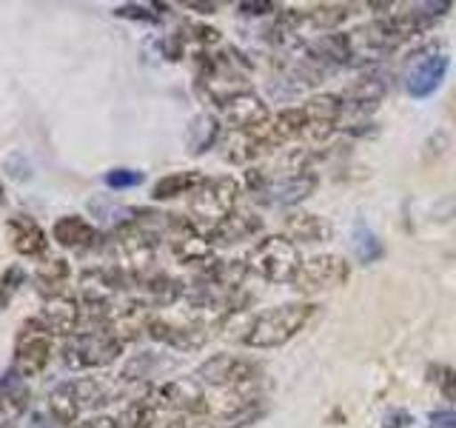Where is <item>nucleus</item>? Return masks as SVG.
Segmentation results:
<instances>
[{
  "label": "nucleus",
  "mask_w": 456,
  "mask_h": 428,
  "mask_svg": "<svg viewBox=\"0 0 456 428\" xmlns=\"http://www.w3.org/2000/svg\"><path fill=\"white\" fill-rule=\"evenodd\" d=\"M52 237L61 243L63 249H89L94 246V240H97V228L80 218V214H69V218H61L54 226H52Z\"/></svg>",
  "instance_id": "dca6fc26"
},
{
  "label": "nucleus",
  "mask_w": 456,
  "mask_h": 428,
  "mask_svg": "<svg viewBox=\"0 0 456 428\" xmlns=\"http://www.w3.org/2000/svg\"><path fill=\"white\" fill-rule=\"evenodd\" d=\"M428 428H456V408H442L428 414Z\"/></svg>",
  "instance_id": "c756f323"
},
{
  "label": "nucleus",
  "mask_w": 456,
  "mask_h": 428,
  "mask_svg": "<svg viewBox=\"0 0 456 428\" xmlns=\"http://www.w3.org/2000/svg\"><path fill=\"white\" fill-rule=\"evenodd\" d=\"M6 237L20 257H40L46 251V232L28 214H18V218H12L6 223Z\"/></svg>",
  "instance_id": "2eb2a0df"
},
{
  "label": "nucleus",
  "mask_w": 456,
  "mask_h": 428,
  "mask_svg": "<svg viewBox=\"0 0 456 428\" xmlns=\"http://www.w3.org/2000/svg\"><path fill=\"white\" fill-rule=\"evenodd\" d=\"M149 334L154 340L166 342V346H171V349H200L208 340V328L194 323V320L175 323V320L154 317L149 325Z\"/></svg>",
  "instance_id": "4468645a"
},
{
  "label": "nucleus",
  "mask_w": 456,
  "mask_h": 428,
  "mask_svg": "<svg viewBox=\"0 0 456 428\" xmlns=\"http://www.w3.org/2000/svg\"><path fill=\"white\" fill-rule=\"evenodd\" d=\"M413 423V417L408 411L403 408H396V411H388L385 414V420H382V428H408Z\"/></svg>",
  "instance_id": "7c9ffc66"
},
{
  "label": "nucleus",
  "mask_w": 456,
  "mask_h": 428,
  "mask_svg": "<svg viewBox=\"0 0 456 428\" xmlns=\"http://www.w3.org/2000/svg\"><path fill=\"white\" fill-rule=\"evenodd\" d=\"M0 403H4V408H9L12 414L23 411L26 408V389H23L18 380L4 383V391H0Z\"/></svg>",
  "instance_id": "393cba45"
},
{
  "label": "nucleus",
  "mask_w": 456,
  "mask_h": 428,
  "mask_svg": "<svg viewBox=\"0 0 456 428\" xmlns=\"http://www.w3.org/2000/svg\"><path fill=\"white\" fill-rule=\"evenodd\" d=\"M71 428H120V420L106 417V414H97V417H89V420H83V423L71 425Z\"/></svg>",
  "instance_id": "2f4dec72"
},
{
  "label": "nucleus",
  "mask_w": 456,
  "mask_h": 428,
  "mask_svg": "<svg viewBox=\"0 0 456 428\" xmlns=\"http://www.w3.org/2000/svg\"><path fill=\"white\" fill-rule=\"evenodd\" d=\"M151 399L157 408H166L171 414H191V417H200V414L208 411V397L197 385V380H171L160 385V389L151 394Z\"/></svg>",
  "instance_id": "1a4fd4ad"
},
{
  "label": "nucleus",
  "mask_w": 456,
  "mask_h": 428,
  "mask_svg": "<svg viewBox=\"0 0 456 428\" xmlns=\"http://www.w3.org/2000/svg\"><path fill=\"white\" fill-rule=\"evenodd\" d=\"M23 280H26V271H23L20 266H9V268L4 271V289H0V306H6V303H9L12 294L23 285Z\"/></svg>",
  "instance_id": "cd10ccee"
},
{
  "label": "nucleus",
  "mask_w": 456,
  "mask_h": 428,
  "mask_svg": "<svg viewBox=\"0 0 456 428\" xmlns=\"http://www.w3.org/2000/svg\"><path fill=\"white\" fill-rule=\"evenodd\" d=\"M197 383H208L217 385V389H242V385H251L260 377V366L246 357H234V354H217L211 360L200 363L194 371Z\"/></svg>",
  "instance_id": "423d86ee"
},
{
  "label": "nucleus",
  "mask_w": 456,
  "mask_h": 428,
  "mask_svg": "<svg viewBox=\"0 0 456 428\" xmlns=\"http://www.w3.org/2000/svg\"><path fill=\"white\" fill-rule=\"evenodd\" d=\"M305 114V137L320 143L325 137H331V132L339 126L342 114H346V103L339 95H317L308 103H303Z\"/></svg>",
  "instance_id": "9b49d317"
},
{
  "label": "nucleus",
  "mask_w": 456,
  "mask_h": 428,
  "mask_svg": "<svg viewBox=\"0 0 456 428\" xmlns=\"http://www.w3.org/2000/svg\"><path fill=\"white\" fill-rule=\"evenodd\" d=\"M303 257L297 243L285 235L263 237L248 254V271H256L265 283H291L297 277Z\"/></svg>",
  "instance_id": "7ed1b4c3"
},
{
  "label": "nucleus",
  "mask_w": 456,
  "mask_h": 428,
  "mask_svg": "<svg viewBox=\"0 0 456 428\" xmlns=\"http://www.w3.org/2000/svg\"><path fill=\"white\" fill-rule=\"evenodd\" d=\"M240 9L246 14H265V12H274V4H240Z\"/></svg>",
  "instance_id": "473e14b6"
},
{
  "label": "nucleus",
  "mask_w": 456,
  "mask_h": 428,
  "mask_svg": "<svg viewBox=\"0 0 456 428\" xmlns=\"http://www.w3.org/2000/svg\"><path fill=\"white\" fill-rule=\"evenodd\" d=\"M285 237L299 243H322L331 237V226L317 214H294L289 226H285Z\"/></svg>",
  "instance_id": "a211bd4d"
},
{
  "label": "nucleus",
  "mask_w": 456,
  "mask_h": 428,
  "mask_svg": "<svg viewBox=\"0 0 456 428\" xmlns=\"http://www.w3.org/2000/svg\"><path fill=\"white\" fill-rule=\"evenodd\" d=\"M314 189H317V175H311V171H299V175L282 177V180H274V183H265L263 189L254 192V197L260 200L263 206L285 209V206L303 203L305 197L314 194Z\"/></svg>",
  "instance_id": "9d476101"
},
{
  "label": "nucleus",
  "mask_w": 456,
  "mask_h": 428,
  "mask_svg": "<svg viewBox=\"0 0 456 428\" xmlns=\"http://www.w3.org/2000/svg\"><path fill=\"white\" fill-rule=\"evenodd\" d=\"M431 380H434V385L442 391V397L445 399H451V403H456V371L453 368H448V366H434L431 368Z\"/></svg>",
  "instance_id": "a878e982"
},
{
  "label": "nucleus",
  "mask_w": 456,
  "mask_h": 428,
  "mask_svg": "<svg viewBox=\"0 0 456 428\" xmlns=\"http://www.w3.org/2000/svg\"><path fill=\"white\" fill-rule=\"evenodd\" d=\"M351 249L356 254V260L360 263H377L382 257V243L379 237L370 232V226L365 220H356L354 223V235H351Z\"/></svg>",
  "instance_id": "4be33fe9"
},
{
  "label": "nucleus",
  "mask_w": 456,
  "mask_h": 428,
  "mask_svg": "<svg viewBox=\"0 0 456 428\" xmlns=\"http://www.w3.org/2000/svg\"><path fill=\"white\" fill-rule=\"evenodd\" d=\"M80 399L75 394V385L71 383H63V385H57V389H52L49 394V411H52V417L57 423H63V425H77V417H80Z\"/></svg>",
  "instance_id": "6ab92c4d"
},
{
  "label": "nucleus",
  "mask_w": 456,
  "mask_h": 428,
  "mask_svg": "<svg viewBox=\"0 0 456 428\" xmlns=\"http://www.w3.org/2000/svg\"><path fill=\"white\" fill-rule=\"evenodd\" d=\"M448 54L445 52H422L417 61H413L405 71V89L411 97L425 100L431 97L434 92H439V86L445 83L448 75Z\"/></svg>",
  "instance_id": "6e6552de"
},
{
  "label": "nucleus",
  "mask_w": 456,
  "mask_h": 428,
  "mask_svg": "<svg viewBox=\"0 0 456 428\" xmlns=\"http://www.w3.org/2000/svg\"><path fill=\"white\" fill-rule=\"evenodd\" d=\"M0 391H4V383H0Z\"/></svg>",
  "instance_id": "c9c22d12"
},
{
  "label": "nucleus",
  "mask_w": 456,
  "mask_h": 428,
  "mask_svg": "<svg viewBox=\"0 0 456 428\" xmlns=\"http://www.w3.org/2000/svg\"><path fill=\"white\" fill-rule=\"evenodd\" d=\"M0 289H4V271H0Z\"/></svg>",
  "instance_id": "f704fd0d"
},
{
  "label": "nucleus",
  "mask_w": 456,
  "mask_h": 428,
  "mask_svg": "<svg viewBox=\"0 0 456 428\" xmlns=\"http://www.w3.org/2000/svg\"><path fill=\"white\" fill-rule=\"evenodd\" d=\"M63 363L69 368H103L114 363L123 354V342L118 337H111L106 328H94V332H80L71 334L63 342Z\"/></svg>",
  "instance_id": "20e7f679"
},
{
  "label": "nucleus",
  "mask_w": 456,
  "mask_h": 428,
  "mask_svg": "<svg viewBox=\"0 0 456 428\" xmlns=\"http://www.w3.org/2000/svg\"><path fill=\"white\" fill-rule=\"evenodd\" d=\"M206 177H200L197 171H171V175L160 177L154 183V200H171L180 194H191Z\"/></svg>",
  "instance_id": "412c9836"
},
{
  "label": "nucleus",
  "mask_w": 456,
  "mask_h": 428,
  "mask_svg": "<svg viewBox=\"0 0 456 428\" xmlns=\"http://www.w3.org/2000/svg\"><path fill=\"white\" fill-rule=\"evenodd\" d=\"M52 360V337L40 320H28L20 328L18 349H14V371L20 377H37Z\"/></svg>",
  "instance_id": "0eeeda50"
},
{
  "label": "nucleus",
  "mask_w": 456,
  "mask_h": 428,
  "mask_svg": "<svg viewBox=\"0 0 456 428\" xmlns=\"http://www.w3.org/2000/svg\"><path fill=\"white\" fill-rule=\"evenodd\" d=\"M151 6H140V4H126V6H118L114 9V14L118 18H128V21H146V23H154L160 14H154V12H149Z\"/></svg>",
  "instance_id": "c85d7f7f"
},
{
  "label": "nucleus",
  "mask_w": 456,
  "mask_h": 428,
  "mask_svg": "<svg viewBox=\"0 0 456 428\" xmlns=\"http://www.w3.org/2000/svg\"><path fill=\"white\" fill-rule=\"evenodd\" d=\"M314 311H317V306L311 303H282L274 309H265L254 317L242 342L248 349H280L303 332L314 317Z\"/></svg>",
  "instance_id": "f257e3e1"
},
{
  "label": "nucleus",
  "mask_w": 456,
  "mask_h": 428,
  "mask_svg": "<svg viewBox=\"0 0 456 428\" xmlns=\"http://www.w3.org/2000/svg\"><path fill=\"white\" fill-rule=\"evenodd\" d=\"M69 263L61 260V257H54V260L49 263H43L37 268V285H40V292H46L49 297L54 294H63V285L69 283Z\"/></svg>",
  "instance_id": "b1692460"
},
{
  "label": "nucleus",
  "mask_w": 456,
  "mask_h": 428,
  "mask_svg": "<svg viewBox=\"0 0 456 428\" xmlns=\"http://www.w3.org/2000/svg\"><path fill=\"white\" fill-rule=\"evenodd\" d=\"M157 408L151 397H140V399H132V403L126 406L123 417H120V428H154L157 425Z\"/></svg>",
  "instance_id": "5701e85b"
},
{
  "label": "nucleus",
  "mask_w": 456,
  "mask_h": 428,
  "mask_svg": "<svg viewBox=\"0 0 456 428\" xmlns=\"http://www.w3.org/2000/svg\"><path fill=\"white\" fill-rule=\"evenodd\" d=\"M0 206H4V183H0Z\"/></svg>",
  "instance_id": "72a5a7b5"
},
{
  "label": "nucleus",
  "mask_w": 456,
  "mask_h": 428,
  "mask_svg": "<svg viewBox=\"0 0 456 428\" xmlns=\"http://www.w3.org/2000/svg\"><path fill=\"white\" fill-rule=\"evenodd\" d=\"M240 183L234 177H208L189 194V223L211 235L237 209Z\"/></svg>",
  "instance_id": "f03ea898"
},
{
  "label": "nucleus",
  "mask_w": 456,
  "mask_h": 428,
  "mask_svg": "<svg viewBox=\"0 0 456 428\" xmlns=\"http://www.w3.org/2000/svg\"><path fill=\"white\" fill-rule=\"evenodd\" d=\"M40 325L46 328L49 334H75L77 325L83 320V309L75 297L69 294H54V297H46V303L40 309Z\"/></svg>",
  "instance_id": "f8f14e48"
},
{
  "label": "nucleus",
  "mask_w": 456,
  "mask_h": 428,
  "mask_svg": "<svg viewBox=\"0 0 456 428\" xmlns=\"http://www.w3.org/2000/svg\"><path fill=\"white\" fill-rule=\"evenodd\" d=\"M223 118L234 132H254V128H260L271 120V111L263 103V97L246 92V95H237L234 100H228L223 106Z\"/></svg>",
  "instance_id": "ddd939ff"
},
{
  "label": "nucleus",
  "mask_w": 456,
  "mask_h": 428,
  "mask_svg": "<svg viewBox=\"0 0 456 428\" xmlns=\"http://www.w3.org/2000/svg\"><path fill=\"white\" fill-rule=\"evenodd\" d=\"M140 183H142V171L134 169H111L106 175V185H111V189H134Z\"/></svg>",
  "instance_id": "bb28decb"
},
{
  "label": "nucleus",
  "mask_w": 456,
  "mask_h": 428,
  "mask_svg": "<svg viewBox=\"0 0 456 428\" xmlns=\"http://www.w3.org/2000/svg\"><path fill=\"white\" fill-rule=\"evenodd\" d=\"M348 277H351V266H348L346 257L317 254V257H311V260H303V266H299L291 285H294L297 294L314 297V294L339 289V285L348 283Z\"/></svg>",
  "instance_id": "39448f33"
},
{
  "label": "nucleus",
  "mask_w": 456,
  "mask_h": 428,
  "mask_svg": "<svg viewBox=\"0 0 456 428\" xmlns=\"http://www.w3.org/2000/svg\"><path fill=\"white\" fill-rule=\"evenodd\" d=\"M260 228H263V223H260V218H256L251 209H234L208 235V240H217V243H223V246H228V243H240V240L254 237L256 232H260Z\"/></svg>",
  "instance_id": "f3484780"
},
{
  "label": "nucleus",
  "mask_w": 456,
  "mask_h": 428,
  "mask_svg": "<svg viewBox=\"0 0 456 428\" xmlns=\"http://www.w3.org/2000/svg\"><path fill=\"white\" fill-rule=\"evenodd\" d=\"M385 95V80L379 75L360 78L346 92V109H374Z\"/></svg>",
  "instance_id": "aec40b11"
}]
</instances>
